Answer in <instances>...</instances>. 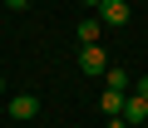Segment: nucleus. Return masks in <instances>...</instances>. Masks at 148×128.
Listing matches in <instances>:
<instances>
[{
	"mask_svg": "<svg viewBox=\"0 0 148 128\" xmlns=\"http://www.w3.org/2000/svg\"><path fill=\"white\" fill-rule=\"evenodd\" d=\"M119 118H123L128 128H143V123H148V99H138V94H123V108H119Z\"/></svg>",
	"mask_w": 148,
	"mask_h": 128,
	"instance_id": "f257e3e1",
	"label": "nucleus"
},
{
	"mask_svg": "<svg viewBox=\"0 0 148 128\" xmlns=\"http://www.w3.org/2000/svg\"><path fill=\"white\" fill-rule=\"evenodd\" d=\"M79 69H84V74H104V69H109L104 44H79Z\"/></svg>",
	"mask_w": 148,
	"mask_h": 128,
	"instance_id": "f03ea898",
	"label": "nucleus"
},
{
	"mask_svg": "<svg viewBox=\"0 0 148 128\" xmlns=\"http://www.w3.org/2000/svg\"><path fill=\"white\" fill-rule=\"evenodd\" d=\"M94 15H99V25H128L133 10H128V0H99Z\"/></svg>",
	"mask_w": 148,
	"mask_h": 128,
	"instance_id": "7ed1b4c3",
	"label": "nucleus"
},
{
	"mask_svg": "<svg viewBox=\"0 0 148 128\" xmlns=\"http://www.w3.org/2000/svg\"><path fill=\"white\" fill-rule=\"evenodd\" d=\"M5 108H10V118H20V123H30V118L40 113V99H35V94H15V99H10Z\"/></svg>",
	"mask_w": 148,
	"mask_h": 128,
	"instance_id": "20e7f679",
	"label": "nucleus"
},
{
	"mask_svg": "<svg viewBox=\"0 0 148 128\" xmlns=\"http://www.w3.org/2000/svg\"><path fill=\"white\" fill-rule=\"evenodd\" d=\"M104 89H114V94H128L133 89V79H128L123 64H109V69H104Z\"/></svg>",
	"mask_w": 148,
	"mask_h": 128,
	"instance_id": "39448f33",
	"label": "nucleus"
},
{
	"mask_svg": "<svg viewBox=\"0 0 148 128\" xmlns=\"http://www.w3.org/2000/svg\"><path fill=\"white\" fill-rule=\"evenodd\" d=\"M99 35H104L99 15H94V20H79V44H99Z\"/></svg>",
	"mask_w": 148,
	"mask_h": 128,
	"instance_id": "423d86ee",
	"label": "nucleus"
},
{
	"mask_svg": "<svg viewBox=\"0 0 148 128\" xmlns=\"http://www.w3.org/2000/svg\"><path fill=\"white\" fill-rule=\"evenodd\" d=\"M99 108H104L109 118H119V108H123V94H114V89H104V99H99Z\"/></svg>",
	"mask_w": 148,
	"mask_h": 128,
	"instance_id": "0eeeda50",
	"label": "nucleus"
},
{
	"mask_svg": "<svg viewBox=\"0 0 148 128\" xmlns=\"http://www.w3.org/2000/svg\"><path fill=\"white\" fill-rule=\"evenodd\" d=\"M128 94H138V99H148V74H143V79H133V89H128Z\"/></svg>",
	"mask_w": 148,
	"mask_h": 128,
	"instance_id": "6e6552de",
	"label": "nucleus"
},
{
	"mask_svg": "<svg viewBox=\"0 0 148 128\" xmlns=\"http://www.w3.org/2000/svg\"><path fill=\"white\" fill-rule=\"evenodd\" d=\"M30 5V0H5V10H25Z\"/></svg>",
	"mask_w": 148,
	"mask_h": 128,
	"instance_id": "1a4fd4ad",
	"label": "nucleus"
},
{
	"mask_svg": "<svg viewBox=\"0 0 148 128\" xmlns=\"http://www.w3.org/2000/svg\"><path fill=\"white\" fill-rule=\"evenodd\" d=\"M79 5H84V10H99V0H79Z\"/></svg>",
	"mask_w": 148,
	"mask_h": 128,
	"instance_id": "9d476101",
	"label": "nucleus"
},
{
	"mask_svg": "<svg viewBox=\"0 0 148 128\" xmlns=\"http://www.w3.org/2000/svg\"><path fill=\"white\" fill-rule=\"evenodd\" d=\"M109 128H128V123H123V118H109Z\"/></svg>",
	"mask_w": 148,
	"mask_h": 128,
	"instance_id": "9b49d317",
	"label": "nucleus"
},
{
	"mask_svg": "<svg viewBox=\"0 0 148 128\" xmlns=\"http://www.w3.org/2000/svg\"><path fill=\"white\" fill-rule=\"evenodd\" d=\"M0 94H5V79H0Z\"/></svg>",
	"mask_w": 148,
	"mask_h": 128,
	"instance_id": "f8f14e48",
	"label": "nucleus"
}]
</instances>
